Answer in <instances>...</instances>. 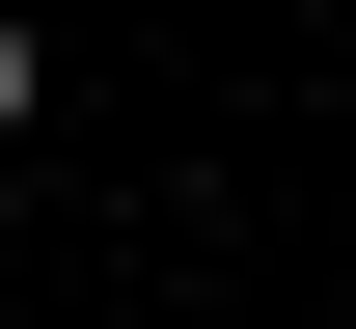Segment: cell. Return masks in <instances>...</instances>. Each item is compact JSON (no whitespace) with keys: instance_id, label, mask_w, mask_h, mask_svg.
Wrapping results in <instances>:
<instances>
[{"instance_id":"6da1fadb","label":"cell","mask_w":356,"mask_h":329,"mask_svg":"<svg viewBox=\"0 0 356 329\" xmlns=\"http://www.w3.org/2000/svg\"><path fill=\"white\" fill-rule=\"evenodd\" d=\"M28 110H55V28H28V0H0V165H28Z\"/></svg>"}]
</instances>
